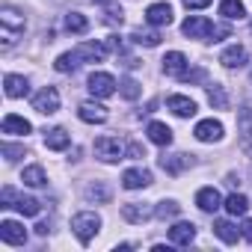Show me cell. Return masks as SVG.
Instances as JSON below:
<instances>
[{
  "instance_id": "6da1fadb",
  "label": "cell",
  "mask_w": 252,
  "mask_h": 252,
  "mask_svg": "<svg viewBox=\"0 0 252 252\" xmlns=\"http://www.w3.org/2000/svg\"><path fill=\"white\" fill-rule=\"evenodd\" d=\"M0 33H3V45H12L15 36L24 33V15L12 6H3L0 9Z\"/></svg>"
},
{
  "instance_id": "7a4b0ae2",
  "label": "cell",
  "mask_w": 252,
  "mask_h": 252,
  "mask_svg": "<svg viewBox=\"0 0 252 252\" xmlns=\"http://www.w3.org/2000/svg\"><path fill=\"white\" fill-rule=\"evenodd\" d=\"M71 228H74L77 240L86 246V243L95 237V231L101 228V217H98V214H92V211H80V214H74V220H71Z\"/></svg>"
},
{
  "instance_id": "3957f363",
  "label": "cell",
  "mask_w": 252,
  "mask_h": 252,
  "mask_svg": "<svg viewBox=\"0 0 252 252\" xmlns=\"http://www.w3.org/2000/svg\"><path fill=\"white\" fill-rule=\"evenodd\" d=\"M33 110L42 113V116H54V113L60 110V92H57L54 86H45L42 92L33 95Z\"/></svg>"
},
{
  "instance_id": "277c9868",
  "label": "cell",
  "mask_w": 252,
  "mask_h": 252,
  "mask_svg": "<svg viewBox=\"0 0 252 252\" xmlns=\"http://www.w3.org/2000/svg\"><path fill=\"white\" fill-rule=\"evenodd\" d=\"M122 155H125V149H122V143L116 137L95 140V158H101L104 163H116V160H122Z\"/></svg>"
},
{
  "instance_id": "5b68a950",
  "label": "cell",
  "mask_w": 252,
  "mask_h": 252,
  "mask_svg": "<svg viewBox=\"0 0 252 252\" xmlns=\"http://www.w3.org/2000/svg\"><path fill=\"white\" fill-rule=\"evenodd\" d=\"M89 92L98 95V98H110L116 92V77L107 74V71H92L89 74Z\"/></svg>"
},
{
  "instance_id": "8992f818",
  "label": "cell",
  "mask_w": 252,
  "mask_h": 252,
  "mask_svg": "<svg viewBox=\"0 0 252 252\" xmlns=\"http://www.w3.org/2000/svg\"><path fill=\"white\" fill-rule=\"evenodd\" d=\"M181 33L190 36V39H211L214 24H211L208 18H202V15H193V18H187V21L181 24Z\"/></svg>"
},
{
  "instance_id": "52a82bcc",
  "label": "cell",
  "mask_w": 252,
  "mask_h": 252,
  "mask_svg": "<svg viewBox=\"0 0 252 252\" xmlns=\"http://www.w3.org/2000/svg\"><path fill=\"white\" fill-rule=\"evenodd\" d=\"M0 240L9 243V246H21V243H27V231H24L21 222L3 220V222H0Z\"/></svg>"
},
{
  "instance_id": "ba28073f",
  "label": "cell",
  "mask_w": 252,
  "mask_h": 252,
  "mask_svg": "<svg viewBox=\"0 0 252 252\" xmlns=\"http://www.w3.org/2000/svg\"><path fill=\"white\" fill-rule=\"evenodd\" d=\"M122 217L128 222H134V225H143L146 220L155 217V211L149 205H143V202H128V205H122Z\"/></svg>"
},
{
  "instance_id": "9c48e42d",
  "label": "cell",
  "mask_w": 252,
  "mask_h": 252,
  "mask_svg": "<svg viewBox=\"0 0 252 252\" xmlns=\"http://www.w3.org/2000/svg\"><path fill=\"white\" fill-rule=\"evenodd\" d=\"M193 134H196L199 143H217V140H222V125L217 119H205V122L196 125Z\"/></svg>"
},
{
  "instance_id": "30bf717a",
  "label": "cell",
  "mask_w": 252,
  "mask_h": 252,
  "mask_svg": "<svg viewBox=\"0 0 252 252\" xmlns=\"http://www.w3.org/2000/svg\"><path fill=\"white\" fill-rule=\"evenodd\" d=\"M0 131H3L6 137H24V134H30L33 128H30V122H27L24 116L9 113V116H3V125H0Z\"/></svg>"
},
{
  "instance_id": "8fae6325",
  "label": "cell",
  "mask_w": 252,
  "mask_h": 252,
  "mask_svg": "<svg viewBox=\"0 0 252 252\" xmlns=\"http://www.w3.org/2000/svg\"><path fill=\"white\" fill-rule=\"evenodd\" d=\"M146 21L152 27H169L172 24V6L169 3H152L146 9Z\"/></svg>"
},
{
  "instance_id": "7c38bea8",
  "label": "cell",
  "mask_w": 252,
  "mask_h": 252,
  "mask_svg": "<svg viewBox=\"0 0 252 252\" xmlns=\"http://www.w3.org/2000/svg\"><path fill=\"white\" fill-rule=\"evenodd\" d=\"M187 166H193V155H163L160 158V169L166 175H181Z\"/></svg>"
},
{
  "instance_id": "4fadbf2b",
  "label": "cell",
  "mask_w": 252,
  "mask_h": 252,
  "mask_svg": "<svg viewBox=\"0 0 252 252\" xmlns=\"http://www.w3.org/2000/svg\"><path fill=\"white\" fill-rule=\"evenodd\" d=\"M196 205H199L205 214H214L217 208H222V196H220L217 187H202V190L196 193Z\"/></svg>"
},
{
  "instance_id": "5bb4252c",
  "label": "cell",
  "mask_w": 252,
  "mask_h": 252,
  "mask_svg": "<svg viewBox=\"0 0 252 252\" xmlns=\"http://www.w3.org/2000/svg\"><path fill=\"white\" fill-rule=\"evenodd\" d=\"M152 184V172L149 169H125L122 175V187L125 190H140V187H149Z\"/></svg>"
},
{
  "instance_id": "9a60e30c",
  "label": "cell",
  "mask_w": 252,
  "mask_h": 252,
  "mask_svg": "<svg viewBox=\"0 0 252 252\" xmlns=\"http://www.w3.org/2000/svg\"><path fill=\"white\" fill-rule=\"evenodd\" d=\"M166 107H169L175 116H181V119L196 116V101L187 98V95H169V98H166Z\"/></svg>"
},
{
  "instance_id": "2e32d148",
  "label": "cell",
  "mask_w": 252,
  "mask_h": 252,
  "mask_svg": "<svg viewBox=\"0 0 252 252\" xmlns=\"http://www.w3.org/2000/svg\"><path fill=\"white\" fill-rule=\"evenodd\" d=\"M169 240H172L175 246H190V243L196 240V225H193V222H175V225L169 228Z\"/></svg>"
},
{
  "instance_id": "e0dca14e",
  "label": "cell",
  "mask_w": 252,
  "mask_h": 252,
  "mask_svg": "<svg viewBox=\"0 0 252 252\" xmlns=\"http://www.w3.org/2000/svg\"><path fill=\"white\" fill-rule=\"evenodd\" d=\"M146 134H149V140L155 146H163V149L172 146V128H169V125H163V122H149Z\"/></svg>"
},
{
  "instance_id": "ac0fdd59",
  "label": "cell",
  "mask_w": 252,
  "mask_h": 252,
  "mask_svg": "<svg viewBox=\"0 0 252 252\" xmlns=\"http://www.w3.org/2000/svg\"><path fill=\"white\" fill-rule=\"evenodd\" d=\"M74 54H77L83 63H101V60L107 57V48L98 45V42H83V45L74 48Z\"/></svg>"
},
{
  "instance_id": "d6986e66",
  "label": "cell",
  "mask_w": 252,
  "mask_h": 252,
  "mask_svg": "<svg viewBox=\"0 0 252 252\" xmlns=\"http://www.w3.org/2000/svg\"><path fill=\"white\" fill-rule=\"evenodd\" d=\"M163 71L172 74V77H184V71H187V57H184L181 51H169V54L163 57Z\"/></svg>"
},
{
  "instance_id": "ffe728a7",
  "label": "cell",
  "mask_w": 252,
  "mask_h": 252,
  "mask_svg": "<svg viewBox=\"0 0 252 252\" xmlns=\"http://www.w3.org/2000/svg\"><path fill=\"white\" fill-rule=\"evenodd\" d=\"M77 116H80L83 122H89V125H101V122H107V107H101V104H95V101H86V104H80Z\"/></svg>"
},
{
  "instance_id": "44dd1931",
  "label": "cell",
  "mask_w": 252,
  "mask_h": 252,
  "mask_svg": "<svg viewBox=\"0 0 252 252\" xmlns=\"http://www.w3.org/2000/svg\"><path fill=\"white\" fill-rule=\"evenodd\" d=\"M45 146L51 152H63V149L71 146V137H68L65 128H51V131H45Z\"/></svg>"
},
{
  "instance_id": "7402d4cb",
  "label": "cell",
  "mask_w": 252,
  "mask_h": 252,
  "mask_svg": "<svg viewBox=\"0 0 252 252\" xmlns=\"http://www.w3.org/2000/svg\"><path fill=\"white\" fill-rule=\"evenodd\" d=\"M220 63H222L225 68H240V65L246 63V48H240V45L225 48V51H222V57H220Z\"/></svg>"
},
{
  "instance_id": "603a6c76",
  "label": "cell",
  "mask_w": 252,
  "mask_h": 252,
  "mask_svg": "<svg viewBox=\"0 0 252 252\" xmlns=\"http://www.w3.org/2000/svg\"><path fill=\"white\" fill-rule=\"evenodd\" d=\"M214 234H217L222 243H237L240 228H237L234 222H228V220H217V222H214Z\"/></svg>"
},
{
  "instance_id": "cb8c5ba5",
  "label": "cell",
  "mask_w": 252,
  "mask_h": 252,
  "mask_svg": "<svg viewBox=\"0 0 252 252\" xmlns=\"http://www.w3.org/2000/svg\"><path fill=\"white\" fill-rule=\"evenodd\" d=\"M6 95L9 98H24L27 92H30V86H27V77H21V74H6Z\"/></svg>"
},
{
  "instance_id": "d4e9b609",
  "label": "cell",
  "mask_w": 252,
  "mask_h": 252,
  "mask_svg": "<svg viewBox=\"0 0 252 252\" xmlns=\"http://www.w3.org/2000/svg\"><path fill=\"white\" fill-rule=\"evenodd\" d=\"M222 205H225V211H228L231 217H243V214L249 211V199H246L243 193H231Z\"/></svg>"
},
{
  "instance_id": "484cf974",
  "label": "cell",
  "mask_w": 252,
  "mask_h": 252,
  "mask_svg": "<svg viewBox=\"0 0 252 252\" xmlns=\"http://www.w3.org/2000/svg\"><path fill=\"white\" fill-rule=\"evenodd\" d=\"M220 15L228 18V21H240L246 15V6L240 3V0H222V3H220Z\"/></svg>"
},
{
  "instance_id": "4316f807",
  "label": "cell",
  "mask_w": 252,
  "mask_h": 252,
  "mask_svg": "<svg viewBox=\"0 0 252 252\" xmlns=\"http://www.w3.org/2000/svg\"><path fill=\"white\" fill-rule=\"evenodd\" d=\"M208 101H211V107H214V110H225V107H228V95H225V86H220V83L208 86Z\"/></svg>"
},
{
  "instance_id": "83f0119b",
  "label": "cell",
  "mask_w": 252,
  "mask_h": 252,
  "mask_svg": "<svg viewBox=\"0 0 252 252\" xmlns=\"http://www.w3.org/2000/svg\"><path fill=\"white\" fill-rule=\"evenodd\" d=\"M21 181H24L27 187H45V184H48V178H45V169H42V166H27V169H24V175H21Z\"/></svg>"
},
{
  "instance_id": "f1b7e54d",
  "label": "cell",
  "mask_w": 252,
  "mask_h": 252,
  "mask_svg": "<svg viewBox=\"0 0 252 252\" xmlns=\"http://www.w3.org/2000/svg\"><path fill=\"white\" fill-rule=\"evenodd\" d=\"M12 208H18L24 217H36V214L42 211L39 199H33V196H15V205H12Z\"/></svg>"
},
{
  "instance_id": "f546056e",
  "label": "cell",
  "mask_w": 252,
  "mask_h": 252,
  "mask_svg": "<svg viewBox=\"0 0 252 252\" xmlns=\"http://www.w3.org/2000/svg\"><path fill=\"white\" fill-rule=\"evenodd\" d=\"M77 65H80V57H77L74 51H68V54H63V57H60V60L54 63V68H57L60 74H68V71H74Z\"/></svg>"
},
{
  "instance_id": "4dcf8cb0",
  "label": "cell",
  "mask_w": 252,
  "mask_h": 252,
  "mask_svg": "<svg viewBox=\"0 0 252 252\" xmlns=\"http://www.w3.org/2000/svg\"><path fill=\"white\" fill-rule=\"evenodd\" d=\"M86 199L89 202H110V187L104 181H95V184L86 187Z\"/></svg>"
},
{
  "instance_id": "1f68e13d",
  "label": "cell",
  "mask_w": 252,
  "mask_h": 252,
  "mask_svg": "<svg viewBox=\"0 0 252 252\" xmlns=\"http://www.w3.org/2000/svg\"><path fill=\"white\" fill-rule=\"evenodd\" d=\"M65 30H68V33H86V30H89V21H86L80 12H68V15H65Z\"/></svg>"
},
{
  "instance_id": "d6a6232c",
  "label": "cell",
  "mask_w": 252,
  "mask_h": 252,
  "mask_svg": "<svg viewBox=\"0 0 252 252\" xmlns=\"http://www.w3.org/2000/svg\"><path fill=\"white\" fill-rule=\"evenodd\" d=\"M131 39L137 45H146V48H158L160 45V33H152V30H134Z\"/></svg>"
},
{
  "instance_id": "836d02e7",
  "label": "cell",
  "mask_w": 252,
  "mask_h": 252,
  "mask_svg": "<svg viewBox=\"0 0 252 252\" xmlns=\"http://www.w3.org/2000/svg\"><path fill=\"white\" fill-rule=\"evenodd\" d=\"M119 86H122V95L128 98V101L140 98V92H143V89H140V83H137V80H131V77H125V80H122Z\"/></svg>"
},
{
  "instance_id": "e575fe53",
  "label": "cell",
  "mask_w": 252,
  "mask_h": 252,
  "mask_svg": "<svg viewBox=\"0 0 252 252\" xmlns=\"http://www.w3.org/2000/svg\"><path fill=\"white\" fill-rule=\"evenodd\" d=\"M178 211H181V205L169 199V202H160V205L155 208V217H160V220H166V217H175Z\"/></svg>"
},
{
  "instance_id": "d590c367",
  "label": "cell",
  "mask_w": 252,
  "mask_h": 252,
  "mask_svg": "<svg viewBox=\"0 0 252 252\" xmlns=\"http://www.w3.org/2000/svg\"><path fill=\"white\" fill-rule=\"evenodd\" d=\"M3 158L12 163V160H18V158H24V149L21 146H9V143H3Z\"/></svg>"
},
{
  "instance_id": "8d00e7d4",
  "label": "cell",
  "mask_w": 252,
  "mask_h": 252,
  "mask_svg": "<svg viewBox=\"0 0 252 252\" xmlns=\"http://www.w3.org/2000/svg\"><path fill=\"white\" fill-rule=\"evenodd\" d=\"M240 146H243V152H249V155H252V125H246V122H243V134H240Z\"/></svg>"
},
{
  "instance_id": "74e56055",
  "label": "cell",
  "mask_w": 252,
  "mask_h": 252,
  "mask_svg": "<svg viewBox=\"0 0 252 252\" xmlns=\"http://www.w3.org/2000/svg\"><path fill=\"white\" fill-rule=\"evenodd\" d=\"M122 9H116V3H110V9H107V15H104V21L107 24H122Z\"/></svg>"
},
{
  "instance_id": "f35d334b",
  "label": "cell",
  "mask_w": 252,
  "mask_h": 252,
  "mask_svg": "<svg viewBox=\"0 0 252 252\" xmlns=\"http://www.w3.org/2000/svg\"><path fill=\"white\" fill-rule=\"evenodd\" d=\"M15 196H18V193H15L12 187H3V193H0V205H3V208H12V205H15Z\"/></svg>"
},
{
  "instance_id": "ab89813d",
  "label": "cell",
  "mask_w": 252,
  "mask_h": 252,
  "mask_svg": "<svg viewBox=\"0 0 252 252\" xmlns=\"http://www.w3.org/2000/svg\"><path fill=\"white\" fill-rule=\"evenodd\" d=\"M128 155H131L134 160H140V158H146V149H143L140 143H131V146H128Z\"/></svg>"
},
{
  "instance_id": "60d3db41",
  "label": "cell",
  "mask_w": 252,
  "mask_h": 252,
  "mask_svg": "<svg viewBox=\"0 0 252 252\" xmlns=\"http://www.w3.org/2000/svg\"><path fill=\"white\" fill-rule=\"evenodd\" d=\"M181 3L187 9H205V6H211V0H181Z\"/></svg>"
},
{
  "instance_id": "b9f144b4",
  "label": "cell",
  "mask_w": 252,
  "mask_h": 252,
  "mask_svg": "<svg viewBox=\"0 0 252 252\" xmlns=\"http://www.w3.org/2000/svg\"><path fill=\"white\" fill-rule=\"evenodd\" d=\"M240 234H243V237H246V240L252 243V220H246V222L240 225Z\"/></svg>"
},
{
  "instance_id": "7bdbcfd3",
  "label": "cell",
  "mask_w": 252,
  "mask_h": 252,
  "mask_svg": "<svg viewBox=\"0 0 252 252\" xmlns=\"http://www.w3.org/2000/svg\"><path fill=\"white\" fill-rule=\"evenodd\" d=\"M95 3H101V6H110V3H116V0H95Z\"/></svg>"
},
{
  "instance_id": "ee69618b",
  "label": "cell",
  "mask_w": 252,
  "mask_h": 252,
  "mask_svg": "<svg viewBox=\"0 0 252 252\" xmlns=\"http://www.w3.org/2000/svg\"><path fill=\"white\" fill-rule=\"evenodd\" d=\"M249 80H252V74H249Z\"/></svg>"
}]
</instances>
